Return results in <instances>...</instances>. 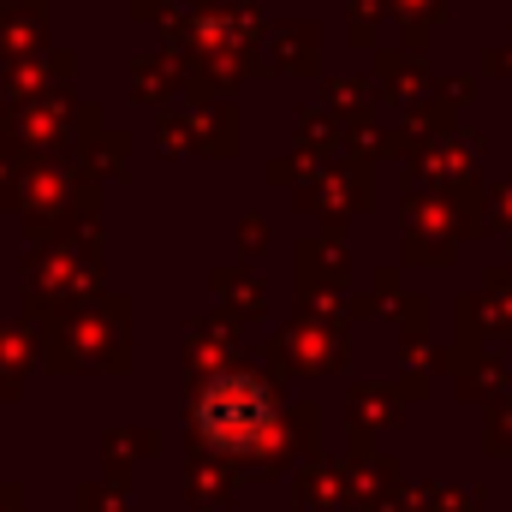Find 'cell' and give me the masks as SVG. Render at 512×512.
<instances>
[{"label":"cell","mask_w":512,"mask_h":512,"mask_svg":"<svg viewBox=\"0 0 512 512\" xmlns=\"http://www.w3.org/2000/svg\"><path fill=\"white\" fill-rule=\"evenodd\" d=\"M197 423H203V435L215 441V447H227V453H251L262 441H274V405H268V393L245 376H221V382L209 387L203 399H197Z\"/></svg>","instance_id":"1"}]
</instances>
